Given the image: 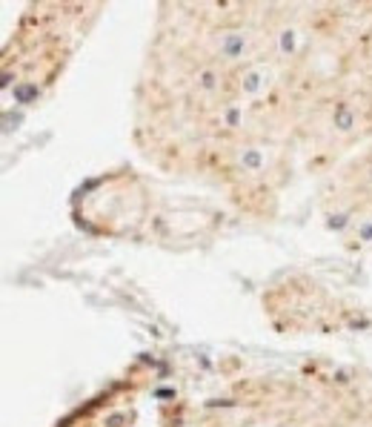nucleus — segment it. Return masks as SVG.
<instances>
[{
	"label": "nucleus",
	"instance_id": "obj_1",
	"mask_svg": "<svg viewBox=\"0 0 372 427\" xmlns=\"http://www.w3.org/2000/svg\"><path fill=\"white\" fill-rule=\"evenodd\" d=\"M103 0H32L6 46V95L40 98L86 38Z\"/></svg>",
	"mask_w": 372,
	"mask_h": 427
}]
</instances>
